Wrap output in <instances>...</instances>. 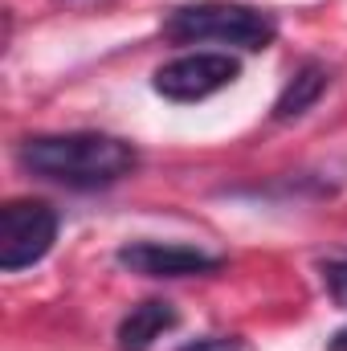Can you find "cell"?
Here are the masks:
<instances>
[{
	"mask_svg": "<svg viewBox=\"0 0 347 351\" xmlns=\"http://www.w3.org/2000/svg\"><path fill=\"white\" fill-rule=\"evenodd\" d=\"M319 274H323V286H327L331 302L347 311V254H339V258H327V262L319 265Z\"/></svg>",
	"mask_w": 347,
	"mask_h": 351,
	"instance_id": "obj_8",
	"label": "cell"
},
{
	"mask_svg": "<svg viewBox=\"0 0 347 351\" xmlns=\"http://www.w3.org/2000/svg\"><path fill=\"white\" fill-rule=\"evenodd\" d=\"M241 78V62L233 53H184L164 62L152 74V86L168 102H204Z\"/></svg>",
	"mask_w": 347,
	"mask_h": 351,
	"instance_id": "obj_4",
	"label": "cell"
},
{
	"mask_svg": "<svg viewBox=\"0 0 347 351\" xmlns=\"http://www.w3.org/2000/svg\"><path fill=\"white\" fill-rule=\"evenodd\" d=\"M115 262L131 274H143V278H196V274L221 269L217 254L176 245V241H127V245H119Z\"/></svg>",
	"mask_w": 347,
	"mask_h": 351,
	"instance_id": "obj_5",
	"label": "cell"
},
{
	"mask_svg": "<svg viewBox=\"0 0 347 351\" xmlns=\"http://www.w3.org/2000/svg\"><path fill=\"white\" fill-rule=\"evenodd\" d=\"M327 351H347V327H339V331L327 339Z\"/></svg>",
	"mask_w": 347,
	"mask_h": 351,
	"instance_id": "obj_10",
	"label": "cell"
},
{
	"mask_svg": "<svg viewBox=\"0 0 347 351\" xmlns=\"http://www.w3.org/2000/svg\"><path fill=\"white\" fill-rule=\"evenodd\" d=\"M16 164L37 180L62 188H110L139 168V152L102 131H66V135H33L16 147Z\"/></svg>",
	"mask_w": 347,
	"mask_h": 351,
	"instance_id": "obj_1",
	"label": "cell"
},
{
	"mask_svg": "<svg viewBox=\"0 0 347 351\" xmlns=\"http://www.w3.org/2000/svg\"><path fill=\"white\" fill-rule=\"evenodd\" d=\"M176 323H180V311L172 302L147 298V302H139L123 315V323L115 331V343H119V351H152L156 339H164Z\"/></svg>",
	"mask_w": 347,
	"mask_h": 351,
	"instance_id": "obj_6",
	"label": "cell"
},
{
	"mask_svg": "<svg viewBox=\"0 0 347 351\" xmlns=\"http://www.w3.org/2000/svg\"><path fill=\"white\" fill-rule=\"evenodd\" d=\"M180 351H246L241 335H200V339H188Z\"/></svg>",
	"mask_w": 347,
	"mask_h": 351,
	"instance_id": "obj_9",
	"label": "cell"
},
{
	"mask_svg": "<svg viewBox=\"0 0 347 351\" xmlns=\"http://www.w3.org/2000/svg\"><path fill=\"white\" fill-rule=\"evenodd\" d=\"M164 37L192 45V41H221V45H237L246 53H261L274 45L278 37V21L270 12H261L254 4H233V0H200V4H184L168 12L164 21Z\"/></svg>",
	"mask_w": 347,
	"mask_h": 351,
	"instance_id": "obj_2",
	"label": "cell"
},
{
	"mask_svg": "<svg viewBox=\"0 0 347 351\" xmlns=\"http://www.w3.org/2000/svg\"><path fill=\"white\" fill-rule=\"evenodd\" d=\"M331 86V70L323 66V62H302L294 74H290V82L282 86L278 94V102H274V119L278 123H290V119H302L323 94Z\"/></svg>",
	"mask_w": 347,
	"mask_h": 351,
	"instance_id": "obj_7",
	"label": "cell"
},
{
	"mask_svg": "<svg viewBox=\"0 0 347 351\" xmlns=\"http://www.w3.org/2000/svg\"><path fill=\"white\" fill-rule=\"evenodd\" d=\"M58 213L45 200H8L0 208V269L16 274L37 265L58 241Z\"/></svg>",
	"mask_w": 347,
	"mask_h": 351,
	"instance_id": "obj_3",
	"label": "cell"
}]
</instances>
